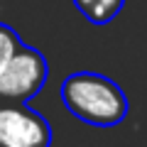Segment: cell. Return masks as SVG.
<instances>
[{
	"mask_svg": "<svg viewBox=\"0 0 147 147\" xmlns=\"http://www.w3.org/2000/svg\"><path fill=\"white\" fill-rule=\"evenodd\" d=\"M61 100L74 118L93 127H113L127 118V96L103 74L79 71L61 84Z\"/></svg>",
	"mask_w": 147,
	"mask_h": 147,
	"instance_id": "1",
	"label": "cell"
},
{
	"mask_svg": "<svg viewBox=\"0 0 147 147\" xmlns=\"http://www.w3.org/2000/svg\"><path fill=\"white\" fill-rule=\"evenodd\" d=\"M20 44H22L20 34H17L10 25H3V22H0V69L5 66L7 59L20 49Z\"/></svg>",
	"mask_w": 147,
	"mask_h": 147,
	"instance_id": "5",
	"label": "cell"
},
{
	"mask_svg": "<svg viewBox=\"0 0 147 147\" xmlns=\"http://www.w3.org/2000/svg\"><path fill=\"white\" fill-rule=\"evenodd\" d=\"M49 66L42 52L20 44L7 64L0 69V100L7 103H27L32 96L44 88Z\"/></svg>",
	"mask_w": 147,
	"mask_h": 147,
	"instance_id": "2",
	"label": "cell"
},
{
	"mask_svg": "<svg viewBox=\"0 0 147 147\" xmlns=\"http://www.w3.org/2000/svg\"><path fill=\"white\" fill-rule=\"evenodd\" d=\"M52 127L25 103L0 100V147H49Z\"/></svg>",
	"mask_w": 147,
	"mask_h": 147,
	"instance_id": "3",
	"label": "cell"
},
{
	"mask_svg": "<svg viewBox=\"0 0 147 147\" xmlns=\"http://www.w3.org/2000/svg\"><path fill=\"white\" fill-rule=\"evenodd\" d=\"M125 0H74V7L91 22V25H108L123 10Z\"/></svg>",
	"mask_w": 147,
	"mask_h": 147,
	"instance_id": "4",
	"label": "cell"
}]
</instances>
